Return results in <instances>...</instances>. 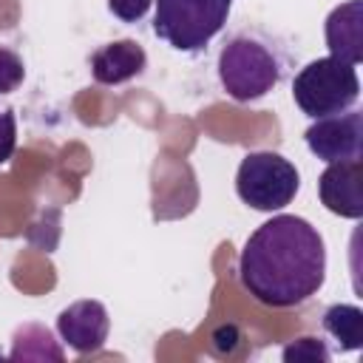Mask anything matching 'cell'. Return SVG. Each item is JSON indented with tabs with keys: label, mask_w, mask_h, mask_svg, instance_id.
Segmentation results:
<instances>
[{
	"label": "cell",
	"mask_w": 363,
	"mask_h": 363,
	"mask_svg": "<svg viewBox=\"0 0 363 363\" xmlns=\"http://www.w3.org/2000/svg\"><path fill=\"white\" fill-rule=\"evenodd\" d=\"M108 309L99 301H77L65 306L57 318V332L68 349L77 354H94L108 340Z\"/></svg>",
	"instance_id": "obj_7"
},
{
	"label": "cell",
	"mask_w": 363,
	"mask_h": 363,
	"mask_svg": "<svg viewBox=\"0 0 363 363\" xmlns=\"http://www.w3.org/2000/svg\"><path fill=\"white\" fill-rule=\"evenodd\" d=\"M153 0H108V9L113 17H119L122 23H136L147 14Z\"/></svg>",
	"instance_id": "obj_17"
},
{
	"label": "cell",
	"mask_w": 363,
	"mask_h": 363,
	"mask_svg": "<svg viewBox=\"0 0 363 363\" xmlns=\"http://www.w3.org/2000/svg\"><path fill=\"white\" fill-rule=\"evenodd\" d=\"M326 335L340 346V352H354L363 346V312L352 303H335L323 312Z\"/></svg>",
	"instance_id": "obj_11"
},
{
	"label": "cell",
	"mask_w": 363,
	"mask_h": 363,
	"mask_svg": "<svg viewBox=\"0 0 363 363\" xmlns=\"http://www.w3.org/2000/svg\"><path fill=\"white\" fill-rule=\"evenodd\" d=\"M233 0H156L153 31L176 51L204 48L227 23Z\"/></svg>",
	"instance_id": "obj_4"
},
{
	"label": "cell",
	"mask_w": 363,
	"mask_h": 363,
	"mask_svg": "<svg viewBox=\"0 0 363 363\" xmlns=\"http://www.w3.org/2000/svg\"><path fill=\"white\" fill-rule=\"evenodd\" d=\"M218 79L227 96L235 102H252L281 82V60L267 43L238 34L218 54Z\"/></svg>",
	"instance_id": "obj_3"
},
{
	"label": "cell",
	"mask_w": 363,
	"mask_h": 363,
	"mask_svg": "<svg viewBox=\"0 0 363 363\" xmlns=\"http://www.w3.org/2000/svg\"><path fill=\"white\" fill-rule=\"evenodd\" d=\"M147 65V54L136 40H113L91 54V77L99 85H122L139 77Z\"/></svg>",
	"instance_id": "obj_9"
},
{
	"label": "cell",
	"mask_w": 363,
	"mask_h": 363,
	"mask_svg": "<svg viewBox=\"0 0 363 363\" xmlns=\"http://www.w3.org/2000/svg\"><path fill=\"white\" fill-rule=\"evenodd\" d=\"M318 196L323 207L343 218L363 216V164L357 162H329L318 179Z\"/></svg>",
	"instance_id": "obj_8"
},
{
	"label": "cell",
	"mask_w": 363,
	"mask_h": 363,
	"mask_svg": "<svg viewBox=\"0 0 363 363\" xmlns=\"http://www.w3.org/2000/svg\"><path fill=\"white\" fill-rule=\"evenodd\" d=\"M360 96V79L352 62L337 57H320L306 62L292 79V99L309 116H332L349 111Z\"/></svg>",
	"instance_id": "obj_2"
},
{
	"label": "cell",
	"mask_w": 363,
	"mask_h": 363,
	"mask_svg": "<svg viewBox=\"0 0 363 363\" xmlns=\"http://www.w3.org/2000/svg\"><path fill=\"white\" fill-rule=\"evenodd\" d=\"M11 360H62V349L54 343L51 332L40 323H26L14 335V349L9 354Z\"/></svg>",
	"instance_id": "obj_12"
},
{
	"label": "cell",
	"mask_w": 363,
	"mask_h": 363,
	"mask_svg": "<svg viewBox=\"0 0 363 363\" xmlns=\"http://www.w3.org/2000/svg\"><path fill=\"white\" fill-rule=\"evenodd\" d=\"M301 187V176L289 159L272 150H252L241 159L235 173L238 199L261 213L284 210Z\"/></svg>",
	"instance_id": "obj_5"
},
{
	"label": "cell",
	"mask_w": 363,
	"mask_h": 363,
	"mask_svg": "<svg viewBox=\"0 0 363 363\" xmlns=\"http://www.w3.org/2000/svg\"><path fill=\"white\" fill-rule=\"evenodd\" d=\"M241 340H244L241 329L233 326V323H224V326L213 329V335H210V352L218 354V357H233L235 354V346H241Z\"/></svg>",
	"instance_id": "obj_15"
},
{
	"label": "cell",
	"mask_w": 363,
	"mask_h": 363,
	"mask_svg": "<svg viewBox=\"0 0 363 363\" xmlns=\"http://www.w3.org/2000/svg\"><path fill=\"white\" fill-rule=\"evenodd\" d=\"M238 281L264 306H301L326 281L320 233L301 216H272L247 238L238 255Z\"/></svg>",
	"instance_id": "obj_1"
},
{
	"label": "cell",
	"mask_w": 363,
	"mask_h": 363,
	"mask_svg": "<svg viewBox=\"0 0 363 363\" xmlns=\"http://www.w3.org/2000/svg\"><path fill=\"white\" fill-rule=\"evenodd\" d=\"M17 147V119L11 108H0V167L14 156Z\"/></svg>",
	"instance_id": "obj_16"
},
{
	"label": "cell",
	"mask_w": 363,
	"mask_h": 363,
	"mask_svg": "<svg viewBox=\"0 0 363 363\" xmlns=\"http://www.w3.org/2000/svg\"><path fill=\"white\" fill-rule=\"evenodd\" d=\"M281 357H284L286 363H318V360L326 363V360L332 357V352L326 349V343H323L320 337L303 335V337H295L289 346H284Z\"/></svg>",
	"instance_id": "obj_13"
},
{
	"label": "cell",
	"mask_w": 363,
	"mask_h": 363,
	"mask_svg": "<svg viewBox=\"0 0 363 363\" xmlns=\"http://www.w3.org/2000/svg\"><path fill=\"white\" fill-rule=\"evenodd\" d=\"M26 79V65H23V57L9 48V45H0V94H11L23 85Z\"/></svg>",
	"instance_id": "obj_14"
},
{
	"label": "cell",
	"mask_w": 363,
	"mask_h": 363,
	"mask_svg": "<svg viewBox=\"0 0 363 363\" xmlns=\"http://www.w3.org/2000/svg\"><path fill=\"white\" fill-rule=\"evenodd\" d=\"M306 147L320 162H357L363 156V113L340 111L332 116L315 119L306 133Z\"/></svg>",
	"instance_id": "obj_6"
},
{
	"label": "cell",
	"mask_w": 363,
	"mask_h": 363,
	"mask_svg": "<svg viewBox=\"0 0 363 363\" xmlns=\"http://www.w3.org/2000/svg\"><path fill=\"white\" fill-rule=\"evenodd\" d=\"M332 57L357 65L363 60V0H346L335 6L323 26Z\"/></svg>",
	"instance_id": "obj_10"
}]
</instances>
